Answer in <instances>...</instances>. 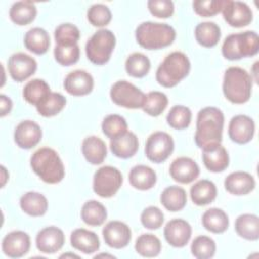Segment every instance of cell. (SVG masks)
I'll list each match as a JSON object with an SVG mask.
<instances>
[{"mask_svg": "<svg viewBox=\"0 0 259 259\" xmlns=\"http://www.w3.org/2000/svg\"><path fill=\"white\" fill-rule=\"evenodd\" d=\"M191 226L185 220L174 219L169 221L164 228V237L173 247H184L191 237Z\"/></svg>", "mask_w": 259, "mask_h": 259, "instance_id": "obj_18", "label": "cell"}, {"mask_svg": "<svg viewBox=\"0 0 259 259\" xmlns=\"http://www.w3.org/2000/svg\"><path fill=\"white\" fill-rule=\"evenodd\" d=\"M226 0H196L192 6L196 14L202 17H209L218 14L224 8Z\"/></svg>", "mask_w": 259, "mask_h": 259, "instance_id": "obj_47", "label": "cell"}, {"mask_svg": "<svg viewBox=\"0 0 259 259\" xmlns=\"http://www.w3.org/2000/svg\"><path fill=\"white\" fill-rule=\"evenodd\" d=\"M33 172L46 183L56 184L63 180L65 168L58 153L51 148H40L30 158Z\"/></svg>", "mask_w": 259, "mask_h": 259, "instance_id": "obj_2", "label": "cell"}, {"mask_svg": "<svg viewBox=\"0 0 259 259\" xmlns=\"http://www.w3.org/2000/svg\"><path fill=\"white\" fill-rule=\"evenodd\" d=\"M37 68L36 61L24 53H15L8 60V71L16 82H22L32 76Z\"/></svg>", "mask_w": 259, "mask_h": 259, "instance_id": "obj_12", "label": "cell"}, {"mask_svg": "<svg viewBox=\"0 0 259 259\" xmlns=\"http://www.w3.org/2000/svg\"><path fill=\"white\" fill-rule=\"evenodd\" d=\"M190 197L193 203L196 205L202 206L209 204L217 197V187L210 180H199L191 186Z\"/></svg>", "mask_w": 259, "mask_h": 259, "instance_id": "obj_28", "label": "cell"}, {"mask_svg": "<svg viewBox=\"0 0 259 259\" xmlns=\"http://www.w3.org/2000/svg\"><path fill=\"white\" fill-rule=\"evenodd\" d=\"M110 98L118 106L137 109L143 107L146 94L134 84L120 80L111 86Z\"/></svg>", "mask_w": 259, "mask_h": 259, "instance_id": "obj_8", "label": "cell"}, {"mask_svg": "<svg viewBox=\"0 0 259 259\" xmlns=\"http://www.w3.org/2000/svg\"><path fill=\"white\" fill-rule=\"evenodd\" d=\"M82 154L90 164H101L107 155L106 145L96 136L87 137L82 142Z\"/></svg>", "mask_w": 259, "mask_h": 259, "instance_id": "obj_25", "label": "cell"}, {"mask_svg": "<svg viewBox=\"0 0 259 259\" xmlns=\"http://www.w3.org/2000/svg\"><path fill=\"white\" fill-rule=\"evenodd\" d=\"M151 68L149 58L142 53H133L125 61L126 73L135 78H142L146 76Z\"/></svg>", "mask_w": 259, "mask_h": 259, "instance_id": "obj_37", "label": "cell"}, {"mask_svg": "<svg viewBox=\"0 0 259 259\" xmlns=\"http://www.w3.org/2000/svg\"><path fill=\"white\" fill-rule=\"evenodd\" d=\"M196 41L204 48L214 47L221 38V28L210 21L198 23L194 30Z\"/></svg>", "mask_w": 259, "mask_h": 259, "instance_id": "obj_32", "label": "cell"}, {"mask_svg": "<svg viewBox=\"0 0 259 259\" xmlns=\"http://www.w3.org/2000/svg\"><path fill=\"white\" fill-rule=\"evenodd\" d=\"M191 253L197 259L211 258L215 253V243L207 236H198L192 241Z\"/></svg>", "mask_w": 259, "mask_h": 259, "instance_id": "obj_44", "label": "cell"}, {"mask_svg": "<svg viewBox=\"0 0 259 259\" xmlns=\"http://www.w3.org/2000/svg\"><path fill=\"white\" fill-rule=\"evenodd\" d=\"M115 41V35L111 30L105 28L97 30L85 46L88 60L95 65H104L110 59Z\"/></svg>", "mask_w": 259, "mask_h": 259, "instance_id": "obj_7", "label": "cell"}, {"mask_svg": "<svg viewBox=\"0 0 259 259\" xmlns=\"http://www.w3.org/2000/svg\"><path fill=\"white\" fill-rule=\"evenodd\" d=\"M160 201L169 211H178L184 208L187 202V195L182 187L172 185L163 190Z\"/></svg>", "mask_w": 259, "mask_h": 259, "instance_id": "obj_31", "label": "cell"}, {"mask_svg": "<svg viewBox=\"0 0 259 259\" xmlns=\"http://www.w3.org/2000/svg\"><path fill=\"white\" fill-rule=\"evenodd\" d=\"M202 161L210 172H222L229 166L230 159L227 150L218 144L202 149Z\"/></svg>", "mask_w": 259, "mask_h": 259, "instance_id": "obj_21", "label": "cell"}, {"mask_svg": "<svg viewBox=\"0 0 259 259\" xmlns=\"http://www.w3.org/2000/svg\"><path fill=\"white\" fill-rule=\"evenodd\" d=\"M148 8L154 16L159 18H168L174 12V4L170 0H150Z\"/></svg>", "mask_w": 259, "mask_h": 259, "instance_id": "obj_49", "label": "cell"}, {"mask_svg": "<svg viewBox=\"0 0 259 259\" xmlns=\"http://www.w3.org/2000/svg\"><path fill=\"white\" fill-rule=\"evenodd\" d=\"M102 235L106 245L114 249L126 247L132 239L130 227L119 221H111L107 223L102 230Z\"/></svg>", "mask_w": 259, "mask_h": 259, "instance_id": "obj_13", "label": "cell"}, {"mask_svg": "<svg viewBox=\"0 0 259 259\" xmlns=\"http://www.w3.org/2000/svg\"><path fill=\"white\" fill-rule=\"evenodd\" d=\"M255 133L254 120L245 114H238L232 117L229 123L228 134L230 139L237 144L249 143Z\"/></svg>", "mask_w": 259, "mask_h": 259, "instance_id": "obj_14", "label": "cell"}, {"mask_svg": "<svg viewBox=\"0 0 259 259\" xmlns=\"http://www.w3.org/2000/svg\"><path fill=\"white\" fill-rule=\"evenodd\" d=\"M176 37L175 29L161 22L146 21L136 28L138 44L147 50H159L170 46Z\"/></svg>", "mask_w": 259, "mask_h": 259, "instance_id": "obj_3", "label": "cell"}, {"mask_svg": "<svg viewBox=\"0 0 259 259\" xmlns=\"http://www.w3.org/2000/svg\"><path fill=\"white\" fill-rule=\"evenodd\" d=\"M191 110L183 105L173 106L167 114L168 124L175 130H184L186 128L191 121Z\"/></svg>", "mask_w": 259, "mask_h": 259, "instance_id": "obj_41", "label": "cell"}, {"mask_svg": "<svg viewBox=\"0 0 259 259\" xmlns=\"http://www.w3.org/2000/svg\"><path fill=\"white\" fill-rule=\"evenodd\" d=\"M135 249L143 257H156L160 254L161 242L153 234H143L137 239Z\"/></svg>", "mask_w": 259, "mask_h": 259, "instance_id": "obj_39", "label": "cell"}, {"mask_svg": "<svg viewBox=\"0 0 259 259\" xmlns=\"http://www.w3.org/2000/svg\"><path fill=\"white\" fill-rule=\"evenodd\" d=\"M93 86V77L83 70H75L69 73L64 81L65 90L73 96L87 95L92 91Z\"/></svg>", "mask_w": 259, "mask_h": 259, "instance_id": "obj_19", "label": "cell"}, {"mask_svg": "<svg viewBox=\"0 0 259 259\" xmlns=\"http://www.w3.org/2000/svg\"><path fill=\"white\" fill-rule=\"evenodd\" d=\"M174 150V141L172 137L165 132H155L149 136L146 146V157L154 163L166 161Z\"/></svg>", "mask_w": 259, "mask_h": 259, "instance_id": "obj_10", "label": "cell"}, {"mask_svg": "<svg viewBox=\"0 0 259 259\" xmlns=\"http://www.w3.org/2000/svg\"><path fill=\"white\" fill-rule=\"evenodd\" d=\"M168 98L165 93L160 91H151L146 95L143 110L151 116H159L167 107Z\"/></svg>", "mask_w": 259, "mask_h": 259, "instance_id": "obj_40", "label": "cell"}, {"mask_svg": "<svg viewBox=\"0 0 259 259\" xmlns=\"http://www.w3.org/2000/svg\"><path fill=\"white\" fill-rule=\"evenodd\" d=\"M25 48L36 55H44L50 47V35L41 27L30 28L24 35Z\"/></svg>", "mask_w": 259, "mask_h": 259, "instance_id": "obj_27", "label": "cell"}, {"mask_svg": "<svg viewBox=\"0 0 259 259\" xmlns=\"http://www.w3.org/2000/svg\"><path fill=\"white\" fill-rule=\"evenodd\" d=\"M164 222V214L157 206H148L141 213L142 225L149 230L159 229Z\"/></svg>", "mask_w": 259, "mask_h": 259, "instance_id": "obj_48", "label": "cell"}, {"mask_svg": "<svg viewBox=\"0 0 259 259\" xmlns=\"http://www.w3.org/2000/svg\"><path fill=\"white\" fill-rule=\"evenodd\" d=\"M224 19L233 27H243L248 25L253 19L251 8L241 1L226 0L222 10Z\"/></svg>", "mask_w": 259, "mask_h": 259, "instance_id": "obj_11", "label": "cell"}, {"mask_svg": "<svg viewBox=\"0 0 259 259\" xmlns=\"http://www.w3.org/2000/svg\"><path fill=\"white\" fill-rule=\"evenodd\" d=\"M259 52V37L255 31L247 30L230 34L222 47L223 56L230 61L253 57Z\"/></svg>", "mask_w": 259, "mask_h": 259, "instance_id": "obj_6", "label": "cell"}, {"mask_svg": "<svg viewBox=\"0 0 259 259\" xmlns=\"http://www.w3.org/2000/svg\"><path fill=\"white\" fill-rule=\"evenodd\" d=\"M128 180L131 185L136 189L148 190L156 184L157 175L151 167L146 165H137L131 169Z\"/></svg>", "mask_w": 259, "mask_h": 259, "instance_id": "obj_26", "label": "cell"}, {"mask_svg": "<svg viewBox=\"0 0 259 259\" xmlns=\"http://www.w3.org/2000/svg\"><path fill=\"white\" fill-rule=\"evenodd\" d=\"M66 98L58 92H51L38 105H36L37 112L45 116L51 117L58 114L66 105Z\"/></svg>", "mask_w": 259, "mask_h": 259, "instance_id": "obj_38", "label": "cell"}, {"mask_svg": "<svg viewBox=\"0 0 259 259\" xmlns=\"http://www.w3.org/2000/svg\"><path fill=\"white\" fill-rule=\"evenodd\" d=\"M169 172L175 181L182 184H188L198 177L199 167L191 158L179 157L171 163Z\"/></svg>", "mask_w": 259, "mask_h": 259, "instance_id": "obj_17", "label": "cell"}, {"mask_svg": "<svg viewBox=\"0 0 259 259\" xmlns=\"http://www.w3.org/2000/svg\"><path fill=\"white\" fill-rule=\"evenodd\" d=\"M203 227L214 234L224 233L229 227V218L227 213L217 207L209 208L204 211L201 219Z\"/></svg>", "mask_w": 259, "mask_h": 259, "instance_id": "obj_33", "label": "cell"}, {"mask_svg": "<svg viewBox=\"0 0 259 259\" xmlns=\"http://www.w3.org/2000/svg\"><path fill=\"white\" fill-rule=\"evenodd\" d=\"M49 84L42 79H33L29 81L23 88V98L30 104L38 105L50 93Z\"/></svg>", "mask_w": 259, "mask_h": 259, "instance_id": "obj_36", "label": "cell"}, {"mask_svg": "<svg viewBox=\"0 0 259 259\" xmlns=\"http://www.w3.org/2000/svg\"><path fill=\"white\" fill-rule=\"evenodd\" d=\"M189 71L190 62L187 56L182 52H173L158 67L156 80L160 85L171 88L184 79Z\"/></svg>", "mask_w": 259, "mask_h": 259, "instance_id": "obj_5", "label": "cell"}, {"mask_svg": "<svg viewBox=\"0 0 259 259\" xmlns=\"http://www.w3.org/2000/svg\"><path fill=\"white\" fill-rule=\"evenodd\" d=\"M252 77L240 67H230L226 70L223 80V92L232 103L247 102L252 93Z\"/></svg>", "mask_w": 259, "mask_h": 259, "instance_id": "obj_4", "label": "cell"}, {"mask_svg": "<svg viewBox=\"0 0 259 259\" xmlns=\"http://www.w3.org/2000/svg\"><path fill=\"white\" fill-rule=\"evenodd\" d=\"M139 149V140L133 132L124 134L110 140V150L112 154L121 159L133 157Z\"/></svg>", "mask_w": 259, "mask_h": 259, "instance_id": "obj_23", "label": "cell"}, {"mask_svg": "<svg viewBox=\"0 0 259 259\" xmlns=\"http://www.w3.org/2000/svg\"><path fill=\"white\" fill-rule=\"evenodd\" d=\"M235 230L237 234L249 241L259 239V219L256 214L243 213L239 215L235 222Z\"/></svg>", "mask_w": 259, "mask_h": 259, "instance_id": "obj_30", "label": "cell"}, {"mask_svg": "<svg viewBox=\"0 0 259 259\" xmlns=\"http://www.w3.org/2000/svg\"><path fill=\"white\" fill-rule=\"evenodd\" d=\"M101 127L103 134L111 140L127 132V122L121 115L109 114L104 117Z\"/></svg>", "mask_w": 259, "mask_h": 259, "instance_id": "obj_42", "label": "cell"}, {"mask_svg": "<svg viewBox=\"0 0 259 259\" xmlns=\"http://www.w3.org/2000/svg\"><path fill=\"white\" fill-rule=\"evenodd\" d=\"M10 19L18 25L32 22L36 16V7L31 1H18L12 4L9 10Z\"/></svg>", "mask_w": 259, "mask_h": 259, "instance_id": "obj_34", "label": "cell"}, {"mask_svg": "<svg viewBox=\"0 0 259 259\" xmlns=\"http://www.w3.org/2000/svg\"><path fill=\"white\" fill-rule=\"evenodd\" d=\"M41 128L32 120H23L17 124L14 131V141L21 149H31L41 140Z\"/></svg>", "mask_w": 259, "mask_h": 259, "instance_id": "obj_16", "label": "cell"}, {"mask_svg": "<svg viewBox=\"0 0 259 259\" xmlns=\"http://www.w3.org/2000/svg\"><path fill=\"white\" fill-rule=\"evenodd\" d=\"M107 217L105 206L97 200L86 201L81 209V218L83 222L89 226L102 225Z\"/></svg>", "mask_w": 259, "mask_h": 259, "instance_id": "obj_35", "label": "cell"}, {"mask_svg": "<svg viewBox=\"0 0 259 259\" xmlns=\"http://www.w3.org/2000/svg\"><path fill=\"white\" fill-rule=\"evenodd\" d=\"M55 40L59 46L76 45L80 38L79 28L72 23H62L55 29Z\"/></svg>", "mask_w": 259, "mask_h": 259, "instance_id": "obj_43", "label": "cell"}, {"mask_svg": "<svg viewBox=\"0 0 259 259\" xmlns=\"http://www.w3.org/2000/svg\"><path fill=\"white\" fill-rule=\"evenodd\" d=\"M65 243L63 231L57 227L51 226L40 230L35 238L36 248L45 254H53L59 251Z\"/></svg>", "mask_w": 259, "mask_h": 259, "instance_id": "obj_15", "label": "cell"}, {"mask_svg": "<svg viewBox=\"0 0 259 259\" xmlns=\"http://www.w3.org/2000/svg\"><path fill=\"white\" fill-rule=\"evenodd\" d=\"M20 207L25 213L31 217H40L48 210V200L44 194L29 191L21 196Z\"/></svg>", "mask_w": 259, "mask_h": 259, "instance_id": "obj_29", "label": "cell"}, {"mask_svg": "<svg viewBox=\"0 0 259 259\" xmlns=\"http://www.w3.org/2000/svg\"><path fill=\"white\" fill-rule=\"evenodd\" d=\"M122 184L120 171L112 166L100 167L93 176V190L103 198L113 196Z\"/></svg>", "mask_w": 259, "mask_h": 259, "instance_id": "obj_9", "label": "cell"}, {"mask_svg": "<svg viewBox=\"0 0 259 259\" xmlns=\"http://www.w3.org/2000/svg\"><path fill=\"white\" fill-rule=\"evenodd\" d=\"M224 185L226 190L234 195H245L255 188L256 182L251 174L237 171L227 176Z\"/></svg>", "mask_w": 259, "mask_h": 259, "instance_id": "obj_22", "label": "cell"}, {"mask_svg": "<svg viewBox=\"0 0 259 259\" xmlns=\"http://www.w3.org/2000/svg\"><path fill=\"white\" fill-rule=\"evenodd\" d=\"M54 56L56 61L62 66H71L79 61L80 49L79 46H59L56 45L54 50Z\"/></svg>", "mask_w": 259, "mask_h": 259, "instance_id": "obj_45", "label": "cell"}, {"mask_svg": "<svg viewBox=\"0 0 259 259\" xmlns=\"http://www.w3.org/2000/svg\"><path fill=\"white\" fill-rule=\"evenodd\" d=\"M87 19L93 26H105L111 20V11L104 4H93L87 11Z\"/></svg>", "mask_w": 259, "mask_h": 259, "instance_id": "obj_46", "label": "cell"}, {"mask_svg": "<svg viewBox=\"0 0 259 259\" xmlns=\"http://www.w3.org/2000/svg\"><path fill=\"white\" fill-rule=\"evenodd\" d=\"M70 242L73 248L85 254H92L100 247L98 236L94 232L82 228L72 232Z\"/></svg>", "mask_w": 259, "mask_h": 259, "instance_id": "obj_24", "label": "cell"}, {"mask_svg": "<svg viewBox=\"0 0 259 259\" xmlns=\"http://www.w3.org/2000/svg\"><path fill=\"white\" fill-rule=\"evenodd\" d=\"M30 248V238L22 231L8 233L2 240V251L10 258L24 256Z\"/></svg>", "mask_w": 259, "mask_h": 259, "instance_id": "obj_20", "label": "cell"}, {"mask_svg": "<svg viewBox=\"0 0 259 259\" xmlns=\"http://www.w3.org/2000/svg\"><path fill=\"white\" fill-rule=\"evenodd\" d=\"M12 108V101L9 97L4 94L0 95V109H1V116H5L11 111Z\"/></svg>", "mask_w": 259, "mask_h": 259, "instance_id": "obj_50", "label": "cell"}, {"mask_svg": "<svg viewBox=\"0 0 259 259\" xmlns=\"http://www.w3.org/2000/svg\"><path fill=\"white\" fill-rule=\"evenodd\" d=\"M224 120L223 111L217 107L207 106L199 110L194 136V141L198 148L204 149L221 144Z\"/></svg>", "mask_w": 259, "mask_h": 259, "instance_id": "obj_1", "label": "cell"}]
</instances>
